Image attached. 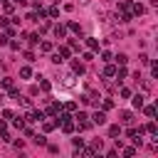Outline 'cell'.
<instances>
[{
  "label": "cell",
  "instance_id": "6da1fadb",
  "mask_svg": "<svg viewBox=\"0 0 158 158\" xmlns=\"http://www.w3.org/2000/svg\"><path fill=\"white\" fill-rule=\"evenodd\" d=\"M27 121H44V114L42 111H30L27 114Z\"/></svg>",
  "mask_w": 158,
  "mask_h": 158
},
{
  "label": "cell",
  "instance_id": "7a4b0ae2",
  "mask_svg": "<svg viewBox=\"0 0 158 158\" xmlns=\"http://www.w3.org/2000/svg\"><path fill=\"white\" fill-rule=\"evenodd\" d=\"M91 121H94V123H99V126H101V123H106V114H104V111H96V114H94V116H91Z\"/></svg>",
  "mask_w": 158,
  "mask_h": 158
},
{
  "label": "cell",
  "instance_id": "3957f363",
  "mask_svg": "<svg viewBox=\"0 0 158 158\" xmlns=\"http://www.w3.org/2000/svg\"><path fill=\"white\" fill-rule=\"evenodd\" d=\"M64 35H67V27H64V25H54V37H57V40H62Z\"/></svg>",
  "mask_w": 158,
  "mask_h": 158
},
{
  "label": "cell",
  "instance_id": "277c9868",
  "mask_svg": "<svg viewBox=\"0 0 158 158\" xmlns=\"http://www.w3.org/2000/svg\"><path fill=\"white\" fill-rule=\"evenodd\" d=\"M59 123H62V131H64V133H72V131H74V123H72L69 118H64V121H59Z\"/></svg>",
  "mask_w": 158,
  "mask_h": 158
},
{
  "label": "cell",
  "instance_id": "5b68a950",
  "mask_svg": "<svg viewBox=\"0 0 158 158\" xmlns=\"http://www.w3.org/2000/svg\"><path fill=\"white\" fill-rule=\"evenodd\" d=\"M131 10H133V15H143V12H146V7H143L141 2H133V5H131Z\"/></svg>",
  "mask_w": 158,
  "mask_h": 158
},
{
  "label": "cell",
  "instance_id": "8992f818",
  "mask_svg": "<svg viewBox=\"0 0 158 158\" xmlns=\"http://www.w3.org/2000/svg\"><path fill=\"white\" fill-rule=\"evenodd\" d=\"M72 72L74 74H84V64L81 62H72Z\"/></svg>",
  "mask_w": 158,
  "mask_h": 158
},
{
  "label": "cell",
  "instance_id": "52a82bcc",
  "mask_svg": "<svg viewBox=\"0 0 158 158\" xmlns=\"http://www.w3.org/2000/svg\"><path fill=\"white\" fill-rule=\"evenodd\" d=\"M109 136H111V138L121 136V126H109Z\"/></svg>",
  "mask_w": 158,
  "mask_h": 158
},
{
  "label": "cell",
  "instance_id": "ba28073f",
  "mask_svg": "<svg viewBox=\"0 0 158 158\" xmlns=\"http://www.w3.org/2000/svg\"><path fill=\"white\" fill-rule=\"evenodd\" d=\"M20 77H22V79H30V77H32V69H30V67H22V69H20Z\"/></svg>",
  "mask_w": 158,
  "mask_h": 158
},
{
  "label": "cell",
  "instance_id": "9c48e42d",
  "mask_svg": "<svg viewBox=\"0 0 158 158\" xmlns=\"http://www.w3.org/2000/svg\"><path fill=\"white\" fill-rule=\"evenodd\" d=\"M133 106H136V109H143V96H141V94L133 96Z\"/></svg>",
  "mask_w": 158,
  "mask_h": 158
},
{
  "label": "cell",
  "instance_id": "30bf717a",
  "mask_svg": "<svg viewBox=\"0 0 158 158\" xmlns=\"http://www.w3.org/2000/svg\"><path fill=\"white\" fill-rule=\"evenodd\" d=\"M146 131H148V133H151V136H158V126H156V123H153V121H151V123H148V126H146Z\"/></svg>",
  "mask_w": 158,
  "mask_h": 158
},
{
  "label": "cell",
  "instance_id": "8fae6325",
  "mask_svg": "<svg viewBox=\"0 0 158 158\" xmlns=\"http://www.w3.org/2000/svg\"><path fill=\"white\" fill-rule=\"evenodd\" d=\"M86 44H89V49H99V42L94 37H86Z\"/></svg>",
  "mask_w": 158,
  "mask_h": 158
},
{
  "label": "cell",
  "instance_id": "7c38bea8",
  "mask_svg": "<svg viewBox=\"0 0 158 158\" xmlns=\"http://www.w3.org/2000/svg\"><path fill=\"white\" fill-rule=\"evenodd\" d=\"M57 54H59L62 59H67V57H69L72 52H69V47H59V52H57Z\"/></svg>",
  "mask_w": 158,
  "mask_h": 158
},
{
  "label": "cell",
  "instance_id": "4fadbf2b",
  "mask_svg": "<svg viewBox=\"0 0 158 158\" xmlns=\"http://www.w3.org/2000/svg\"><path fill=\"white\" fill-rule=\"evenodd\" d=\"M104 74H106V77H114V74H116V67H114V64H106Z\"/></svg>",
  "mask_w": 158,
  "mask_h": 158
},
{
  "label": "cell",
  "instance_id": "5bb4252c",
  "mask_svg": "<svg viewBox=\"0 0 158 158\" xmlns=\"http://www.w3.org/2000/svg\"><path fill=\"white\" fill-rule=\"evenodd\" d=\"M128 7H131V2H128V0H121V2H118V10H121V12H126Z\"/></svg>",
  "mask_w": 158,
  "mask_h": 158
},
{
  "label": "cell",
  "instance_id": "9a60e30c",
  "mask_svg": "<svg viewBox=\"0 0 158 158\" xmlns=\"http://www.w3.org/2000/svg\"><path fill=\"white\" fill-rule=\"evenodd\" d=\"M114 59H116V62H118V64H121V67H123V64H126V62H128V57H126V54H116V57H114Z\"/></svg>",
  "mask_w": 158,
  "mask_h": 158
},
{
  "label": "cell",
  "instance_id": "2e32d148",
  "mask_svg": "<svg viewBox=\"0 0 158 158\" xmlns=\"http://www.w3.org/2000/svg\"><path fill=\"white\" fill-rule=\"evenodd\" d=\"M57 111H59V104H52V106H47V114H49V116H54Z\"/></svg>",
  "mask_w": 158,
  "mask_h": 158
},
{
  "label": "cell",
  "instance_id": "e0dca14e",
  "mask_svg": "<svg viewBox=\"0 0 158 158\" xmlns=\"http://www.w3.org/2000/svg\"><path fill=\"white\" fill-rule=\"evenodd\" d=\"M121 121L123 123H131V111H121Z\"/></svg>",
  "mask_w": 158,
  "mask_h": 158
},
{
  "label": "cell",
  "instance_id": "ac0fdd59",
  "mask_svg": "<svg viewBox=\"0 0 158 158\" xmlns=\"http://www.w3.org/2000/svg\"><path fill=\"white\" fill-rule=\"evenodd\" d=\"M54 126H57V123H52V121H44V123H42V128H44V133H49V131H52Z\"/></svg>",
  "mask_w": 158,
  "mask_h": 158
},
{
  "label": "cell",
  "instance_id": "d6986e66",
  "mask_svg": "<svg viewBox=\"0 0 158 158\" xmlns=\"http://www.w3.org/2000/svg\"><path fill=\"white\" fill-rule=\"evenodd\" d=\"M91 148H94V151H101V148H104V141H101V138H94V146H91Z\"/></svg>",
  "mask_w": 158,
  "mask_h": 158
},
{
  "label": "cell",
  "instance_id": "ffe728a7",
  "mask_svg": "<svg viewBox=\"0 0 158 158\" xmlns=\"http://www.w3.org/2000/svg\"><path fill=\"white\" fill-rule=\"evenodd\" d=\"M69 30H72V32H77V35H81V27H79L77 22H69Z\"/></svg>",
  "mask_w": 158,
  "mask_h": 158
},
{
  "label": "cell",
  "instance_id": "44dd1931",
  "mask_svg": "<svg viewBox=\"0 0 158 158\" xmlns=\"http://www.w3.org/2000/svg\"><path fill=\"white\" fill-rule=\"evenodd\" d=\"M40 49H42V52H52V44H49V42H40Z\"/></svg>",
  "mask_w": 158,
  "mask_h": 158
},
{
  "label": "cell",
  "instance_id": "7402d4cb",
  "mask_svg": "<svg viewBox=\"0 0 158 158\" xmlns=\"http://www.w3.org/2000/svg\"><path fill=\"white\" fill-rule=\"evenodd\" d=\"M64 111H77V104H74V101H67V104H64Z\"/></svg>",
  "mask_w": 158,
  "mask_h": 158
},
{
  "label": "cell",
  "instance_id": "603a6c76",
  "mask_svg": "<svg viewBox=\"0 0 158 158\" xmlns=\"http://www.w3.org/2000/svg\"><path fill=\"white\" fill-rule=\"evenodd\" d=\"M12 126H15V128H25V121H22V118H20V116H17V118H15V121H12Z\"/></svg>",
  "mask_w": 158,
  "mask_h": 158
},
{
  "label": "cell",
  "instance_id": "cb8c5ba5",
  "mask_svg": "<svg viewBox=\"0 0 158 158\" xmlns=\"http://www.w3.org/2000/svg\"><path fill=\"white\" fill-rule=\"evenodd\" d=\"M47 15H49V17H57V15H59V7H49Z\"/></svg>",
  "mask_w": 158,
  "mask_h": 158
},
{
  "label": "cell",
  "instance_id": "d4e9b609",
  "mask_svg": "<svg viewBox=\"0 0 158 158\" xmlns=\"http://www.w3.org/2000/svg\"><path fill=\"white\" fill-rule=\"evenodd\" d=\"M49 86H52V84H49L47 79H42V81H40V89H44V91H49Z\"/></svg>",
  "mask_w": 158,
  "mask_h": 158
},
{
  "label": "cell",
  "instance_id": "484cf974",
  "mask_svg": "<svg viewBox=\"0 0 158 158\" xmlns=\"http://www.w3.org/2000/svg\"><path fill=\"white\" fill-rule=\"evenodd\" d=\"M143 111H146V116H151V118H153V116H156V109H153V106H146V109H143Z\"/></svg>",
  "mask_w": 158,
  "mask_h": 158
},
{
  "label": "cell",
  "instance_id": "4316f807",
  "mask_svg": "<svg viewBox=\"0 0 158 158\" xmlns=\"http://www.w3.org/2000/svg\"><path fill=\"white\" fill-rule=\"evenodd\" d=\"M123 156H126V158H131V156H136V148H123Z\"/></svg>",
  "mask_w": 158,
  "mask_h": 158
},
{
  "label": "cell",
  "instance_id": "83f0119b",
  "mask_svg": "<svg viewBox=\"0 0 158 158\" xmlns=\"http://www.w3.org/2000/svg\"><path fill=\"white\" fill-rule=\"evenodd\" d=\"M30 44H40V35H30Z\"/></svg>",
  "mask_w": 158,
  "mask_h": 158
},
{
  "label": "cell",
  "instance_id": "f1b7e54d",
  "mask_svg": "<svg viewBox=\"0 0 158 158\" xmlns=\"http://www.w3.org/2000/svg\"><path fill=\"white\" fill-rule=\"evenodd\" d=\"M74 118H77V121H86V118H89V116H86V114H84V111H79V114H77V116H74Z\"/></svg>",
  "mask_w": 158,
  "mask_h": 158
},
{
  "label": "cell",
  "instance_id": "f546056e",
  "mask_svg": "<svg viewBox=\"0 0 158 158\" xmlns=\"http://www.w3.org/2000/svg\"><path fill=\"white\" fill-rule=\"evenodd\" d=\"M35 143H40V146H44V143H47V138H44V136H35Z\"/></svg>",
  "mask_w": 158,
  "mask_h": 158
},
{
  "label": "cell",
  "instance_id": "4dcf8cb0",
  "mask_svg": "<svg viewBox=\"0 0 158 158\" xmlns=\"http://www.w3.org/2000/svg\"><path fill=\"white\" fill-rule=\"evenodd\" d=\"M72 143H74L77 148H81V146H84V138H72Z\"/></svg>",
  "mask_w": 158,
  "mask_h": 158
},
{
  "label": "cell",
  "instance_id": "1f68e13d",
  "mask_svg": "<svg viewBox=\"0 0 158 158\" xmlns=\"http://www.w3.org/2000/svg\"><path fill=\"white\" fill-rule=\"evenodd\" d=\"M94 153H96V151H94V148H84V156H86V158H91V156H94Z\"/></svg>",
  "mask_w": 158,
  "mask_h": 158
},
{
  "label": "cell",
  "instance_id": "d6a6232c",
  "mask_svg": "<svg viewBox=\"0 0 158 158\" xmlns=\"http://www.w3.org/2000/svg\"><path fill=\"white\" fill-rule=\"evenodd\" d=\"M7 40H10L7 35H0V47H5V44H7Z\"/></svg>",
  "mask_w": 158,
  "mask_h": 158
},
{
  "label": "cell",
  "instance_id": "836d02e7",
  "mask_svg": "<svg viewBox=\"0 0 158 158\" xmlns=\"http://www.w3.org/2000/svg\"><path fill=\"white\" fill-rule=\"evenodd\" d=\"M15 2H17V5H27V0H15Z\"/></svg>",
  "mask_w": 158,
  "mask_h": 158
}]
</instances>
